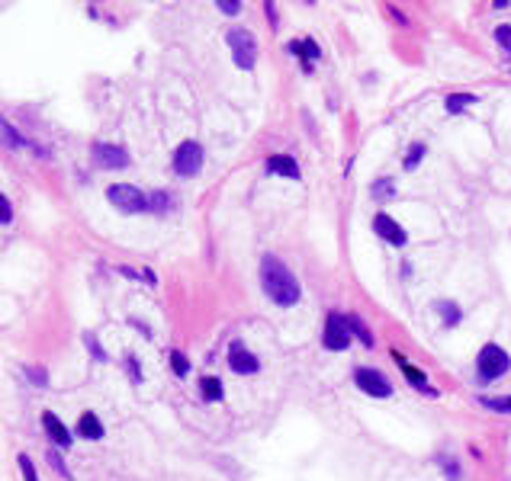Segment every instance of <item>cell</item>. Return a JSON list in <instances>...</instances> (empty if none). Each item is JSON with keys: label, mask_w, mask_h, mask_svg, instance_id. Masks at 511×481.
Here are the masks:
<instances>
[{"label": "cell", "mask_w": 511, "mask_h": 481, "mask_svg": "<svg viewBox=\"0 0 511 481\" xmlns=\"http://www.w3.org/2000/svg\"><path fill=\"white\" fill-rule=\"evenodd\" d=\"M260 286H264L267 299L277 301V305H296L299 301V282L296 276L286 269L283 260H277V257H264V263H260Z\"/></svg>", "instance_id": "6da1fadb"}, {"label": "cell", "mask_w": 511, "mask_h": 481, "mask_svg": "<svg viewBox=\"0 0 511 481\" xmlns=\"http://www.w3.org/2000/svg\"><path fill=\"white\" fill-rule=\"evenodd\" d=\"M508 366H511L508 353H505L498 343H485L476 356V369H479V378H482V382H495L498 376L508 372Z\"/></svg>", "instance_id": "7a4b0ae2"}, {"label": "cell", "mask_w": 511, "mask_h": 481, "mask_svg": "<svg viewBox=\"0 0 511 481\" xmlns=\"http://www.w3.org/2000/svg\"><path fill=\"white\" fill-rule=\"evenodd\" d=\"M106 199H110L119 212H129V215H136V212H148V196H145L142 190H136V186H129V183L110 186V190H106Z\"/></svg>", "instance_id": "3957f363"}, {"label": "cell", "mask_w": 511, "mask_h": 481, "mask_svg": "<svg viewBox=\"0 0 511 481\" xmlns=\"http://www.w3.org/2000/svg\"><path fill=\"white\" fill-rule=\"evenodd\" d=\"M228 48H232V58L241 71L254 68V58H258V45H254V36L248 29H232L228 32Z\"/></svg>", "instance_id": "277c9868"}, {"label": "cell", "mask_w": 511, "mask_h": 481, "mask_svg": "<svg viewBox=\"0 0 511 481\" xmlns=\"http://www.w3.org/2000/svg\"><path fill=\"white\" fill-rule=\"evenodd\" d=\"M322 343L328 346V350H335V353L348 350V343H350V321L344 318V314L331 311L328 318H325V333H322Z\"/></svg>", "instance_id": "5b68a950"}, {"label": "cell", "mask_w": 511, "mask_h": 481, "mask_svg": "<svg viewBox=\"0 0 511 481\" xmlns=\"http://www.w3.org/2000/svg\"><path fill=\"white\" fill-rule=\"evenodd\" d=\"M200 167H203L200 141H183V145L174 151V170L181 173V177H193V173H200Z\"/></svg>", "instance_id": "8992f818"}, {"label": "cell", "mask_w": 511, "mask_h": 481, "mask_svg": "<svg viewBox=\"0 0 511 481\" xmlns=\"http://www.w3.org/2000/svg\"><path fill=\"white\" fill-rule=\"evenodd\" d=\"M354 382H357V388L360 391H367V395H373V398H389L393 395V385H389V378L383 376L380 369H357L354 372Z\"/></svg>", "instance_id": "52a82bcc"}, {"label": "cell", "mask_w": 511, "mask_h": 481, "mask_svg": "<svg viewBox=\"0 0 511 481\" xmlns=\"http://www.w3.org/2000/svg\"><path fill=\"white\" fill-rule=\"evenodd\" d=\"M93 160H97L103 170H123V167H129V151L119 145L100 141V145H93Z\"/></svg>", "instance_id": "ba28073f"}, {"label": "cell", "mask_w": 511, "mask_h": 481, "mask_svg": "<svg viewBox=\"0 0 511 481\" xmlns=\"http://www.w3.org/2000/svg\"><path fill=\"white\" fill-rule=\"evenodd\" d=\"M373 231L383 237V241H389L393 247H405V228H402L399 222H395L393 215H386V212H380V215L373 218Z\"/></svg>", "instance_id": "9c48e42d"}, {"label": "cell", "mask_w": 511, "mask_h": 481, "mask_svg": "<svg viewBox=\"0 0 511 481\" xmlns=\"http://www.w3.org/2000/svg\"><path fill=\"white\" fill-rule=\"evenodd\" d=\"M228 366H232V372H238V376H254V372L260 369L258 356H254L251 350H245V343L228 346Z\"/></svg>", "instance_id": "30bf717a"}, {"label": "cell", "mask_w": 511, "mask_h": 481, "mask_svg": "<svg viewBox=\"0 0 511 481\" xmlns=\"http://www.w3.org/2000/svg\"><path fill=\"white\" fill-rule=\"evenodd\" d=\"M42 427H46V433L52 436V443H55L59 449H68V446H71V430H68L65 423L59 420V414L46 410V414H42Z\"/></svg>", "instance_id": "8fae6325"}, {"label": "cell", "mask_w": 511, "mask_h": 481, "mask_svg": "<svg viewBox=\"0 0 511 481\" xmlns=\"http://www.w3.org/2000/svg\"><path fill=\"white\" fill-rule=\"evenodd\" d=\"M267 170H270V173H280V177L299 180V164L290 157V154H273V157L267 160Z\"/></svg>", "instance_id": "7c38bea8"}, {"label": "cell", "mask_w": 511, "mask_h": 481, "mask_svg": "<svg viewBox=\"0 0 511 481\" xmlns=\"http://www.w3.org/2000/svg\"><path fill=\"white\" fill-rule=\"evenodd\" d=\"M395 363L402 366V372H405V378L408 382L415 385V388H421V391H431V395H437V391L431 388V385H427V378H425V372L418 369V366H412V363H405V359H402V353H395Z\"/></svg>", "instance_id": "4fadbf2b"}, {"label": "cell", "mask_w": 511, "mask_h": 481, "mask_svg": "<svg viewBox=\"0 0 511 481\" xmlns=\"http://www.w3.org/2000/svg\"><path fill=\"white\" fill-rule=\"evenodd\" d=\"M78 433L84 436V440H100V436H103V423L97 420V414H81Z\"/></svg>", "instance_id": "5bb4252c"}, {"label": "cell", "mask_w": 511, "mask_h": 481, "mask_svg": "<svg viewBox=\"0 0 511 481\" xmlns=\"http://www.w3.org/2000/svg\"><path fill=\"white\" fill-rule=\"evenodd\" d=\"M290 51H293V55H303V64H305V71L312 68L309 61H315V58L322 55V51H318V45L312 42V38H303V42H290Z\"/></svg>", "instance_id": "9a60e30c"}, {"label": "cell", "mask_w": 511, "mask_h": 481, "mask_svg": "<svg viewBox=\"0 0 511 481\" xmlns=\"http://www.w3.org/2000/svg\"><path fill=\"white\" fill-rule=\"evenodd\" d=\"M171 209H174V199H171L164 190L148 192V212H155V215H164V212H171Z\"/></svg>", "instance_id": "2e32d148"}, {"label": "cell", "mask_w": 511, "mask_h": 481, "mask_svg": "<svg viewBox=\"0 0 511 481\" xmlns=\"http://www.w3.org/2000/svg\"><path fill=\"white\" fill-rule=\"evenodd\" d=\"M434 311L444 314V324L447 327H457L460 324V308L453 301H434Z\"/></svg>", "instance_id": "e0dca14e"}, {"label": "cell", "mask_w": 511, "mask_h": 481, "mask_svg": "<svg viewBox=\"0 0 511 481\" xmlns=\"http://www.w3.org/2000/svg\"><path fill=\"white\" fill-rule=\"evenodd\" d=\"M479 401L492 410H502V414H511V395H482Z\"/></svg>", "instance_id": "ac0fdd59"}, {"label": "cell", "mask_w": 511, "mask_h": 481, "mask_svg": "<svg viewBox=\"0 0 511 481\" xmlns=\"http://www.w3.org/2000/svg\"><path fill=\"white\" fill-rule=\"evenodd\" d=\"M203 398H206V401H219V398H222V382L216 376L203 378Z\"/></svg>", "instance_id": "d6986e66"}, {"label": "cell", "mask_w": 511, "mask_h": 481, "mask_svg": "<svg viewBox=\"0 0 511 481\" xmlns=\"http://www.w3.org/2000/svg\"><path fill=\"white\" fill-rule=\"evenodd\" d=\"M472 103H476V96H472V93H453V96H447V109H450V113H460V109L472 106Z\"/></svg>", "instance_id": "ffe728a7"}, {"label": "cell", "mask_w": 511, "mask_h": 481, "mask_svg": "<svg viewBox=\"0 0 511 481\" xmlns=\"http://www.w3.org/2000/svg\"><path fill=\"white\" fill-rule=\"evenodd\" d=\"M373 196H376V199H393V196H395V183H393L389 177L376 180V183H373Z\"/></svg>", "instance_id": "44dd1931"}, {"label": "cell", "mask_w": 511, "mask_h": 481, "mask_svg": "<svg viewBox=\"0 0 511 481\" xmlns=\"http://www.w3.org/2000/svg\"><path fill=\"white\" fill-rule=\"evenodd\" d=\"M348 321H350V333H357L363 346H373V337H370V331H367V327H363V321L357 318V314H354V318H348Z\"/></svg>", "instance_id": "7402d4cb"}, {"label": "cell", "mask_w": 511, "mask_h": 481, "mask_svg": "<svg viewBox=\"0 0 511 481\" xmlns=\"http://www.w3.org/2000/svg\"><path fill=\"white\" fill-rule=\"evenodd\" d=\"M171 366H174V372H177V376H187V372H190V363H187V356H183L181 350H174V353H171Z\"/></svg>", "instance_id": "603a6c76"}, {"label": "cell", "mask_w": 511, "mask_h": 481, "mask_svg": "<svg viewBox=\"0 0 511 481\" xmlns=\"http://www.w3.org/2000/svg\"><path fill=\"white\" fill-rule=\"evenodd\" d=\"M425 157V145H412V151H408V157H405V170H415V167H418V160Z\"/></svg>", "instance_id": "cb8c5ba5"}, {"label": "cell", "mask_w": 511, "mask_h": 481, "mask_svg": "<svg viewBox=\"0 0 511 481\" xmlns=\"http://www.w3.org/2000/svg\"><path fill=\"white\" fill-rule=\"evenodd\" d=\"M20 468H23V478H26V481H39V475H36V465H33V459H29L26 452L20 455Z\"/></svg>", "instance_id": "d4e9b609"}, {"label": "cell", "mask_w": 511, "mask_h": 481, "mask_svg": "<svg viewBox=\"0 0 511 481\" xmlns=\"http://www.w3.org/2000/svg\"><path fill=\"white\" fill-rule=\"evenodd\" d=\"M495 38H498V45H502L505 51H511V26H498Z\"/></svg>", "instance_id": "484cf974"}, {"label": "cell", "mask_w": 511, "mask_h": 481, "mask_svg": "<svg viewBox=\"0 0 511 481\" xmlns=\"http://www.w3.org/2000/svg\"><path fill=\"white\" fill-rule=\"evenodd\" d=\"M4 138H7V145H10V148H20V145H26V141H23L20 135H16L14 128H10V122H4Z\"/></svg>", "instance_id": "4316f807"}, {"label": "cell", "mask_w": 511, "mask_h": 481, "mask_svg": "<svg viewBox=\"0 0 511 481\" xmlns=\"http://www.w3.org/2000/svg\"><path fill=\"white\" fill-rule=\"evenodd\" d=\"M49 462H52V468L61 475V478H71V472H68V468H65V462L59 459V452H49Z\"/></svg>", "instance_id": "83f0119b"}, {"label": "cell", "mask_w": 511, "mask_h": 481, "mask_svg": "<svg viewBox=\"0 0 511 481\" xmlns=\"http://www.w3.org/2000/svg\"><path fill=\"white\" fill-rule=\"evenodd\" d=\"M26 376H29V382H33V385H46V382H49V376H46L42 369H36V366H29Z\"/></svg>", "instance_id": "f1b7e54d"}, {"label": "cell", "mask_w": 511, "mask_h": 481, "mask_svg": "<svg viewBox=\"0 0 511 481\" xmlns=\"http://www.w3.org/2000/svg\"><path fill=\"white\" fill-rule=\"evenodd\" d=\"M219 10L226 13V16H235V13L241 10V4H238V0H219Z\"/></svg>", "instance_id": "f546056e"}, {"label": "cell", "mask_w": 511, "mask_h": 481, "mask_svg": "<svg viewBox=\"0 0 511 481\" xmlns=\"http://www.w3.org/2000/svg\"><path fill=\"white\" fill-rule=\"evenodd\" d=\"M0 215H4V224L14 222V209H10V199L7 196H0Z\"/></svg>", "instance_id": "4dcf8cb0"}, {"label": "cell", "mask_w": 511, "mask_h": 481, "mask_svg": "<svg viewBox=\"0 0 511 481\" xmlns=\"http://www.w3.org/2000/svg\"><path fill=\"white\" fill-rule=\"evenodd\" d=\"M87 343H91V353H93V356H97V359H106V353L100 350V343H97V340H93V337H87Z\"/></svg>", "instance_id": "1f68e13d"}, {"label": "cell", "mask_w": 511, "mask_h": 481, "mask_svg": "<svg viewBox=\"0 0 511 481\" xmlns=\"http://www.w3.org/2000/svg\"><path fill=\"white\" fill-rule=\"evenodd\" d=\"M264 10H267V19H270V26H277V6H273V4H267Z\"/></svg>", "instance_id": "d6a6232c"}]
</instances>
